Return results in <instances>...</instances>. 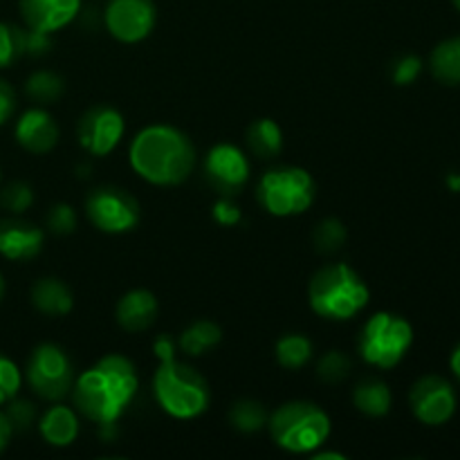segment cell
Listing matches in <instances>:
<instances>
[{"label": "cell", "instance_id": "1", "mask_svg": "<svg viewBox=\"0 0 460 460\" xmlns=\"http://www.w3.org/2000/svg\"><path fill=\"white\" fill-rule=\"evenodd\" d=\"M137 371L124 355H106L72 386L76 413L99 427H112L137 395Z\"/></svg>", "mask_w": 460, "mask_h": 460}, {"label": "cell", "instance_id": "30", "mask_svg": "<svg viewBox=\"0 0 460 460\" xmlns=\"http://www.w3.org/2000/svg\"><path fill=\"white\" fill-rule=\"evenodd\" d=\"M34 205V189L27 182H12L0 191V207L18 216Z\"/></svg>", "mask_w": 460, "mask_h": 460}, {"label": "cell", "instance_id": "15", "mask_svg": "<svg viewBox=\"0 0 460 460\" xmlns=\"http://www.w3.org/2000/svg\"><path fill=\"white\" fill-rule=\"evenodd\" d=\"M18 4L25 27L45 34L63 30L81 13V0H21Z\"/></svg>", "mask_w": 460, "mask_h": 460}, {"label": "cell", "instance_id": "22", "mask_svg": "<svg viewBox=\"0 0 460 460\" xmlns=\"http://www.w3.org/2000/svg\"><path fill=\"white\" fill-rule=\"evenodd\" d=\"M220 340H223V331L218 328V323L200 319V322H193L191 326L184 328L178 340V346L182 353L191 355V358H200L207 350L218 346Z\"/></svg>", "mask_w": 460, "mask_h": 460}, {"label": "cell", "instance_id": "10", "mask_svg": "<svg viewBox=\"0 0 460 460\" xmlns=\"http://www.w3.org/2000/svg\"><path fill=\"white\" fill-rule=\"evenodd\" d=\"M126 133V121L117 108L93 106L79 117L76 139L85 153L94 157H106L121 144Z\"/></svg>", "mask_w": 460, "mask_h": 460}, {"label": "cell", "instance_id": "29", "mask_svg": "<svg viewBox=\"0 0 460 460\" xmlns=\"http://www.w3.org/2000/svg\"><path fill=\"white\" fill-rule=\"evenodd\" d=\"M350 358L341 350H328L326 355H322L317 364V377L326 385H337V382L346 380L350 373Z\"/></svg>", "mask_w": 460, "mask_h": 460}, {"label": "cell", "instance_id": "12", "mask_svg": "<svg viewBox=\"0 0 460 460\" xmlns=\"http://www.w3.org/2000/svg\"><path fill=\"white\" fill-rule=\"evenodd\" d=\"M205 178L220 196H234L250 180V160L236 144H216L205 155Z\"/></svg>", "mask_w": 460, "mask_h": 460}, {"label": "cell", "instance_id": "28", "mask_svg": "<svg viewBox=\"0 0 460 460\" xmlns=\"http://www.w3.org/2000/svg\"><path fill=\"white\" fill-rule=\"evenodd\" d=\"M314 250L322 254H332V252L341 250L346 243V227L337 218H326L314 227L313 232Z\"/></svg>", "mask_w": 460, "mask_h": 460}, {"label": "cell", "instance_id": "8", "mask_svg": "<svg viewBox=\"0 0 460 460\" xmlns=\"http://www.w3.org/2000/svg\"><path fill=\"white\" fill-rule=\"evenodd\" d=\"M25 380L39 398L61 402L75 386V367L61 346L45 341L31 350L25 367Z\"/></svg>", "mask_w": 460, "mask_h": 460}, {"label": "cell", "instance_id": "37", "mask_svg": "<svg viewBox=\"0 0 460 460\" xmlns=\"http://www.w3.org/2000/svg\"><path fill=\"white\" fill-rule=\"evenodd\" d=\"M13 112H16V90L7 81L0 79V126L7 124Z\"/></svg>", "mask_w": 460, "mask_h": 460}, {"label": "cell", "instance_id": "44", "mask_svg": "<svg viewBox=\"0 0 460 460\" xmlns=\"http://www.w3.org/2000/svg\"><path fill=\"white\" fill-rule=\"evenodd\" d=\"M452 3H454V7H456L458 12H460V0H452Z\"/></svg>", "mask_w": 460, "mask_h": 460}, {"label": "cell", "instance_id": "35", "mask_svg": "<svg viewBox=\"0 0 460 460\" xmlns=\"http://www.w3.org/2000/svg\"><path fill=\"white\" fill-rule=\"evenodd\" d=\"M422 70V61L418 57H413V54H407V57L398 58V61L394 63V67H391V76H394V81L398 85H411L413 81L418 79V75H420Z\"/></svg>", "mask_w": 460, "mask_h": 460}, {"label": "cell", "instance_id": "24", "mask_svg": "<svg viewBox=\"0 0 460 460\" xmlns=\"http://www.w3.org/2000/svg\"><path fill=\"white\" fill-rule=\"evenodd\" d=\"M313 341L308 340L301 332H290V335H283L281 340L277 341V349H274V355H277L279 367L290 368V371H296V368H304L305 364L313 359Z\"/></svg>", "mask_w": 460, "mask_h": 460}, {"label": "cell", "instance_id": "40", "mask_svg": "<svg viewBox=\"0 0 460 460\" xmlns=\"http://www.w3.org/2000/svg\"><path fill=\"white\" fill-rule=\"evenodd\" d=\"M449 364H452L454 376H456V377H458V382H460V344L456 346V349H454L452 359H449Z\"/></svg>", "mask_w": 460, "mask_h": 460}, {"label": "cell", "instance_id": "27", "mask_svg": "<svg viewBox=\"0 0 460 460\" xmlns=\"http://www.w3.org/2000/svg\"><path fill=\"white\" fill-rule=\"evenodd\" d=\"M25 54V30L12 22H0V70L12 67Z\"/></svg>", "mask_w": 460, "mask_h": 460}, {"label": "cell", "instance_id": "21", "mask_svg": "<svg viewBox=\"0 0 460 460\" xmlns=\"http://www.w3.org/2000/svg\"><path fill=\"white\" fill-rule=\"evenodd\" d=\"M245 142L247 148L256 157H261V160H272V157H277L283 151V130L277 121L270 119V117H263V119L252 121L245 133Z\"/></svg>", "mask_w": 460, "mask_h": 460}, {"label": "cell", "instance_id": "39", "mask_svg": "<svg viewBox=\"0 0 460 460\" xmlns=\"http://www.w3.org/2000/svg\"><path fill=\"white\" fill-rule=\"evenodd\" d=\"M12 434H13V429H12V425H9L7 416H4V411H0V454L7 449L9 440H12Z\"/></svg>", "mask_w": 460, "mask_h": 460}, {"label": "cell", "instance_id": "9", "mask_svg": "<svg viewBox=\"0 0 460 460\" xmlns=\"http://www.w3.org/2000/svg\"><path fill=\"white\" fill-rule=\"evenodd\" d=\"M85 216L103 234H126L137 227L142 211L139 202L126 189L103 184L85 198Z\"/></svg>", "mask_w": 460, "mask_h": 460}, {"label": "cell", "instance_id": "38", "mask_svg": "<svg viewBox=\"0 0 460 460\" xmlns=\"http://www.w3.org/2000/svg\"><path fill=\"white\" fill-rule=\"evenodd\" d=\"M153 353L160 362H169V359H175V341L171 335H160L155 341H153Z\"/></svg>", "mask_w": 460, "mask_h": 460}, {"label": "cell", "instance_id": "14", "mask_svg": "<svg viewBox=\"0 0 460 460\" xmlns=\"http://www.w3.org/2000/svg\"><path fill=\"white\" fill-rule=\"evenodd\" d=\"M13 137L27 153L43 155L49 153L58 142V126L45 108H30L18 117L13 126Z\"/></svg>", "mask_w": 460, "mask_h": 460}, {"label": "cell", "instance_id": "16", "mask_svg": "<svg viewBox=\"0 0 460 460\" xmlns=\"http://www.w3.org/2000/svg\"><path fill=\"white\" fill-rule=\"evenodd\" d=\"M45 232L21 218L0 220V256L9 261H31L40 254Z\"/></svg>", "mask_w": 460, "mask_h": 460}, {"label": "cell", "instance_id": "43", "mask_svg": "<svg viewBox=\"0 0 460 460\" xmlns=\"http://www.w3.org/2000/svg\"><path fill=\"white\" fill-rule=\"evenodd\" d=\"M3 296H4V279L3 274H0V301H3Z\"/></svg>", "mask_w": 460, "mask_h": 460}, {"label": "cell", "instance_id": "34", "mask_svg": "<svg viewBox=\"0 0 460 460\" xmlns=\"http://www.w3.org/2000/svg\"><path fill=\"white\" fill-rule=\"evenodd\" d=\"M211 216H214L216 223L223 225V227H236L243 220L241 207L232 200V196H220L218 200H216V205L211 207Z\"/></svg>", "mask_w": 460, "mask_h": 460}, {"label": "cell", "instance_id": "36", "mask_svg": "<svg viewBox=\"0 0 460 460\" xmlns=\"http://www.w3.org/2000/svg\"><path fill=\"white\" fill-rule=\"evenodd\" d=\"M49 48H52L49 34L25 27V54H30V57H40V54H48Z\"/></svg>", "mask_w": 460, "mask_h": 460}, {"label": "cell", "instance_id": "26", "mask_svg": "<svg viewBox=\"0 0 460 460\" xmlns=\"http://www.w3.org/2000/svg\"><path fill=\"white\" fill-rule=\"evenodd\" d=\"M268 409L261 402H256V400H238L232 407V411H229V422L241 434H256L263 427H268Z\"/></svg>", "mask_w": 460, "mask_h": 460}, {"label": "cell", "instance_id": "18", "mask_svg": "<svg viewBox=\"0 0 460 460\" xmlns=\"http://www.w3.org/2000/svg\"><path fill=\"white\" fill-rule=\"evenodd\" d=\"M39 431L52 447H70L79 438V416L67 404H54L40 416Z\"/></svg>", "mask_w": 460, "mask_h": 460}, {"label": "cell", "instance_id": "33", "mask_svg": "<svg viewBox=\"0 0 460 460\" xmlns=\"http://www.w3.org/2000/svg\"><path fill=\"white\" fill-rule=\"evenodd\" d=\"M4 416H7L9 425H12L13 431H25L30 429L31 425H34L36 420V407L31 402H27V400H9L7 404H4Z\"/></svg>", "mask_w": 460, "mask_h": 460}, {"label": "cell", "instance_id": "32", "mask_svg": "<svg viewBox=\"0 0 460 460\" xmlns=\"http://www.w3.org/2000/svg\"><path fill=\"white\" fill-rule=\"evenodd\" d=\"M45 223H48V229L52 234L67 236V234H72L76 229L79 218H76V211L72 209L70 205H66V202H58V205H54L52 209L48 211V218H45Z\"/></svg>", "mask_w": 460, "mask_h": 460}, {"label": "cell", "instance_id": "2", "mask_svg": "<svg viewBox=\"0 0 460 460\" xmlns=\"http://www.w3.org/2000/svg\"><path fill=\"white\" fill-rule=\"evenodd\" d=\"M191 137L171 124L144 126L128 146L130 169L155 187L182 184L196 169Z\"/></svg>", "mask_w": 460, "mask_h": 460}, {"label": "cell", "instance_id": "5", "mask_svg": "<svg viewBox=\"0 0 460 460\" xmlns=\"http://www.w3.org/2000/svg\"><path fill=\"white\" fill-rule=\"evenodd\" d=\"M272 440L290 454H313L331 436V418L319 404L292 400L281 404L268 420Z\"/></svg>", "mask_w": 460, "mask_h": 460}, {"label": "cell", "instance_id": "25", "mask_svg": "<svg viewBox=\"0 0 460 460\" xmlns=\"http://www.w3.org/2000/svg\"><path fill=\"white\" fill-rule=\"evenodd\" d=\"M63 93H66V81L52 70H36L25 81V94L40 106L58 102Z\"/></svg>", "mask_w": 460, "mask_h": 460}, {"label": "cell", "instance_id": "20", "mask_svg": "<svg viewBox=\"0 0 460 460\" xmlns=\"http://www.w3.org/2000/svg\"><path fill=\"white\" fill-rule=\"evenodd\" d=\"M353 404L364 416L382 418L391 411L394 395H391V389L386 382L377 380V377H364L353 389Z\"/></svg>", "mask_w": 460, "mask_h": 460}, {"label": "cell", "instance_id": "23", "mask_svg": "<svg viewBox=\"0 0 460 460\" xmlns=\"http://www.w3.org/2000/svg\"><path fill=\"white\" fill-rule=\"evenodd\" d=\"M431 72L440 84L458 85L460 84V36L443 40L431 52Z\"/></svg>", "mask_w": 460, "mask_h": 460}, {"label": "cell", "instance_id": "42", "mask_svg": "<svg viewBox=\"0 0 460 460\" xmlns=\"http://www.w3.org/2000/svg\"><path fill=\"white\" fill-rule=\"evenodd\" d=\"M449 187L460 191V175H452V178H449Z\"/></svg>", "mask_w": 460, "mask_h": 460}, {"label": "cell", "instance_id": "7", "mask_svg": "<svg viewBox=\"0 0 460 460\" xmlns=\"http://www.w3.org/2000/svg\"><path fill=\"white\" fill-rule=\"evenodd\" d=\"M413 344V328L394 313H376L364 322L358 335V353L368 367H398Z\"/></svg>", "mask_w": 460, "mask_h": 460}, {"label": "cell", "instance_id": "19", "mask_svg": "<svg viewBox=\"0 0 460 460\" xmlns=\"http://www.w3.org/2000/svg\"><path fill=\"white\" fill-rule=\"evenodd\" d=\"M30 299L39 313L48 314V317H63L75 305V296L72 290L57 277H43L31 286Z\"/></svg>", "mask_w": 460, "mask_h": 460}, {"label": "cell", "instance_id": "41", "mask_svg": "<svg viewBox=\"0 0 460 460\" xmlns=\"http://www.w3.org/2000/svg\"><path fill=\"white\" fill-rule=\"evenodd\" d=\"M326 458L346 460L344 454H340V452H322V449H317V452H314V460H326Z\"/></svg>", "mask_w": 460, "mask_h": 460}, {"label": "cell", "instance_id": "11", "mask_svg": "<svg viewBox=\"0 0 460 460\" xmlns=\"http://www.w3.org/2000/svg\"><path fill=\"white\" fill-rule=\"evenodd\" d=\"M103 22L112 39L119 43H139L155 30V3L153 0H108L103 9Z\"/></svg>", "mask_w": 460, "mask_h": 460}, {"label": "cell", "instance_id": "17", "mask_svg": "<svg viewBox=\"0 0 460 460\" xmlns=\"http://www.w3.org/2000/svg\"><path fill=\"white\" fill-rule=\"evenodd\" d=\"M157 299L153 292L142 290H130L117 301L115 308V319L126 332H144L153 326L157 317Z\"/></svg>", "mask_w": 460, "mask_h": 460}, {"label": "cell", "instance_id": "13", "mask_svg": "<svg viewBox=\"0 0 460 460\" xmlns=\"http://www.w3.org/2000/svg\"><path fill=\"white\" fill-rule=\"evenodd\" d=\"M411 411L422 425H445L456 411V394L445 377L425 376L413 385L409 394Z\"/></svg>", "mask_w": 460, "mask_h": 460}, {"label": "cell", "instance_id": "31", "mask_svg": "<svg viewBox=\"0 0 460 460\" xmlns=\"http://www.w3.org/2000/svg\"><path fill=\"white\" fill-rule=\"evenodd\" d=\"M22 385V373L18 368V364L13 359H9L7 355L0 353V407L13 400L21 391Z\"/></svg>", "mask_w": 460, "mask_h": 460}, {"label": "cell", "instance_id": "4", "mask_svg": "<svg viewBox=\"0 0 460 460\" xmlns=\"http://www.w3.org/2000/svg\"><path fill=\"white\" fill-rule=\"evenodd\" d=\"M153 395L162 411L178 420L202 416L211 402V389L205 377L196 368L178 359L160 362L153 376Z\"/></svg>", "mask_w": 460, "mask_h": 460}, {"label": "cell", "instance_id": "6", "mask_svg": "<svg viewBox=\"0 0 460 460\" xmlns=\"http://www.w3.org/2000/svg\"><path fill=\"white\" fill-rule=\"evenodd\" d=\"M317 198L314 178L301 166H277L263 173L256 187V200L277 218L305 214Z\"/></svg>", "mask_w": 460, "mask_h": 460}, {"label": "cell", "instance_id": "3", "mask_svg": "<svg viewBox=\"0 0 460 460\" xmlns=\"http://www.w3.org/2000/svg\"><path fill=\"white\" fill-rule=\"evenodd\" d=\"M368 299L371 290L349 263L323 265L310 279V308L328 322H349L358 317L368 305Z\"/></svg>", "mask_w": 460, "mask_h": 460}]
</instances>
